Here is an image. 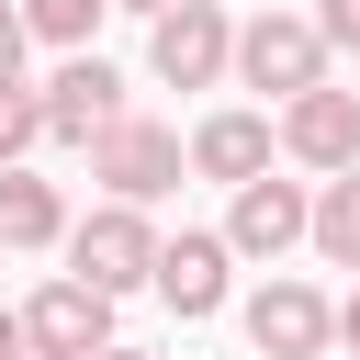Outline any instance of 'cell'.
<instances>
[{
  "label": "cell",
  "instance_id": "1",
  "mask_svg": "<svg viewBox=\"0 0 360 360\" xmlns=\"http://www.w3.org/2000/svg\"><path fill=\"white\" fill-rule=\"evenodd\" d=\"M56 248H68V281H90V292L124 304V292L146 281V259H158V225H146V202H101V214H79Z\"/></svg>",
  "mask_w": 360,
  "mask_h": 360
},
{
  "label": "cell",
  "instance_id": "2",
  "mask_svg": "<svg viewBox=\"0 0 360 360\" xmlns=\"http://www.w3.org/2000/svg\"><path fill=\"white\" fill-rule=\"evenodd\" d=\"M225 68H236L248 90H270V101H292V90H315V79H326V34H315L304 11H259V22H236Z\"/></svg>",
  "mask_w": 360,
  "mask_h": 360
},
{
  "label": "cell",
  "instance_id": "3",
  "mask_svg": "<svg viewBox=\"0 0 360 360\" xmlns=\"http://www.w3.org/2000/svg\"><path fill=\"white\" fill-rule=\"evenodd\" d=\"M90 180H101L112 202H158V191H180V124L112 112V124L90 135Z\"/></svg>",
  "mask_w": 360,
  "mask_h": 360
},
{
  "label": "cell",
  "instance_id": "4",
  "mask_svg": "<svg viewBox=\"0 0 360 360\" xmlns=\"http://www.w3.org/2000/svg\"><path fill=\"white\" fill-rule=\"evenodd\" d=\"M225 45H236L225 0H169V11H146V68H158L169 90H214V79H225Z\"/></svg>",
  "mask_w": 360,
  "mask_h": 360
},
{
  "label": "cell",
  "instance_id": "5",
  "mask_svg": "<svg viewBox=\"0 0 360 360\" xmlns=\"http://www.w3.org/2000/svg\"><path fill=\"white\" fill-rule=\"evenodd\" d=\"M34 112H45V135H56V146H90V135L124 112V68H112V56H90V45H68V56L45 68Z\"/></svg>",
  "mask_w": 360,
  "mask_h": 360
},
{
  "label": "cell",
  "instance_id": "6",
  "mask_svg": "<svg viewBox=\"0 0 360 360\" xmlns=\"http://www.w3.org/2000/svg\"><path fill=\"white\" fill-rule=\"evenodd\" d=\"M146 292H158L169 315H225V292H236V259H225V236H214V225H180V236H158V259H146Z\"/></svg>",
  "mask_w": 360,
  "mask_h": 360
},
{
  "label": "cell",
  "instance_id": "7",
  "mask_svg": "<svg viewBox=\"0 0 360 360\" xmlns=\"http://www.w3.org/2000/svg\"><path fill=\"white\" fill-rule=\"evenodd\" d=\"M270 146H281V158H304V169H360V90H338V79L292 90V101H281V124H270Z\"/></svg>",
  "mask_w": 360,
  "mask_h": 360
},
{
  "label": "cell",
  "instance_id": "8",
  "mask_svg": "<svg viewBox=\"0 0 360 360\" xmlns=\"http://www.w3.org/2000/svg\"><path fill=\"white\" fill-rule=\"evenodd\" d=\"M90 349H112V292H90V281L56 270L22 304V360H90Z\"/></svg>",
  "mask_w": 360,
  "mask_h": 360
},
{
  "label": "cell",
  "instance_id": "9",
  "mask_svg": "<svg viewBox=\"0 0 360 360\" xmlns=\"http://www.w3.org/2000/svg\"><path fill=\"white\" fill-rule=\"evenodd\" d=\"M248 349L259 360H326V292L292 281V270H270L248 292Z\"/></svg>",
  "mask_w": 360,
  "mask_h": 360
},
{
  "label": "cell",
  "instance_id": "10",
  "mask_svg": "<svg viewBox=\"0 0 360 360\" xmlns=\"http://www.w3.org/2000/svg\"><path fill=\"white\" fill-rule=\"evenodd\" d=\"M292 248H304V180H270V169H259V180H236L225 259H259V270H270V259H292Z\"/></svg>",
  "mask_w": 360,
  "mask_h": 360
},
{
  "label": "cell",
  "instance_id": "11",
  "mask_svg": "<svg viewBox=\"0 0 360 360\" xmlns=\"http://www.w3.org/2000/svg\"><path fill=\"white\" fill-rule=\"evenodd\" d=\"M180 169H202V180H259L270 169V112H202L191 135H180Z\"/></svg>",
  "mask_w": 360,
  "mask_h": 360
},
{
  "label": "cell",
  "instance_id": "12",
  "mask_svg": "<svg viewBox=\"0 0 360 360\" xmlns=\"http://www.w3.org/2000/svg\"><path fill=\"white\" fill-rule=\"evenodd\" d=\"M304 248L326 270H360V169H326V191H304Z\"/></svg>",
  "mask_w": 360,
  "mask_h": 360
},
{
  "label": "cell",
  "instance_id": "13",
  "mask_svg": "<svg viewBox=\"0 0 360 360\" xmlns=\"http://www.w3.org/2000/svg\"><path fill=\"white\" fill-rule=\"evenodd\" d=\"M68 236V202H56V180H34L22 158L0 169V248H56Z\"/></svg>",
  "mask_w": 360,
  "mask_h": 360
},
{
  "label": "cell",
  "instance_id": "14",
  "mask_svg": "<svg viewBox=\"0 0 360 360\" xmlns=\"http://www.w3.org/2000/svg\"><path fill=\"white\" fill-rule=\"evenodd\" d=\"M11 11H22V34H34V45H56V56H68V45H90V34H101V11H112V0H11Z\"/></svg>",
  "mask_w": 360,
  "mask_h": 360
},
{
  "label": "cell",
  "instance_id": "15",
  "mask_svg": "<svg viewBox=\"0 0 360 360\" xmlns=\"http://www.w3.org/2000/svg\"><path fill=\"white\" fill-rule=\"evenodd\" d=\"M22 146H45V112H34V90H22V79H0V169H11Z\"/></svg>",
  "mask_w": 360,
  "mask_h": 360
},
{
  "label": "cell",
  "instance_id": "16",
  "mask_svg": "<svg viewBox=\"0 0 360 360\" xmlns=\"http://www.w3.org/2000/svg\"><path fill=\"white\" fill-rule=\"evenodd\" d=\"M304 22H315V34H326V45H349V56H360V0H315V11H304Z\"/></svg>",
  "mask_w": 360,
  "mask_h": 360
},
{
  "label": "cell",
  "instance_id": "17",
  "mask_svg": "<svg viewBox=\"0 0 360 360\" xmlns=\"http://www.w3.org/2000/svg\"><path fill=\"white\" fill-rule=\"evenodd\" d=\"M326 349H360V281H349V292L326 304Z\"/></svg>",
  "mask_w": 360,
  "mask_h": 360
},
{
  "label": "cell",
  "instance_id": "18",
  "mask_svg": "<svg viewBox=\"0 0 360 360\" xmlns=\"http://www.w3.org/2000/svg\"><path fill=\"white\" fill-rule=\"evenodd\" d=\"M22 56H34V34H22V11H0V79H22Z\"/></svg>",
  "mask_w": 360,
  "mask_h": 360
},
{
  "label": "cell",
  "instance_id": "19",
  "mask_svg": "<svg viewBox=\"0 0 360 360\" xmlns=\"http://www.w3.org/2000/svg\"><path fill=\"white\" fill-rule=\"evenodd\" d=\"M0 360H22V315L11 304H0Z\"/></svg>",
  "mask_w": 360,
  "mask_h": 360
},
{
  "label": "cell",
  "instance_id": "20",
  "mask_svg": "<svg viewBox=\"0 0 360 360\" xmlns=\"http://www.w3.org/2000/svg\"><path fill=\"white\" fill-rule=\"evenodd\" d=\"M112 11H169V0H112Z\"/></svg>",
  "mask_w": 360,
  "mask_h": 360
},
{
  "label": "cell",
  "instance_id": "21",
  "mask_svg": "<svg viewBox=\"0 0 360 360\" xmlns=\"http://www.w3.org/2000/svg\"><path fill=\"white\" fill-rule=\"evenodd\" d=\"M0 259H11V248H0Z\"/></svg>",
  "mask_w": 360,
  "mask_h": 360
}]
</instances>
